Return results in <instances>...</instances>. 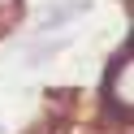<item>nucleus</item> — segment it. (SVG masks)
<instances>
[{"label":"nucleus","mask_w":134,"mask_h":134,"mask_svg":"<svg viewBox=\"0 0 134 134\" xmlns=\"http://www.w3.org/2000/svg\"><path fill=\"white\" fill-rule=\"evenodd\" d=\"M130 78H134V65H130V48H125V52L113 61V69H108V82H104L108 104H113V108H121V117H130V99H134Z\"/></svg>","instance_id":"obj_1"},{"label":"nucleus","mask_w":134,"mask_h":134,"mask_svg":"<svg viewBox=\"0 0 134 134\" xmlns=\"http://www.w3.org/2000/svg\"><path fill=\"white\" fill-rule=\"evenodd\" d=\"M18 13H22V0H0V26H9Z\"/></svg>","instance_id":"obj_3"},{"label":"nucleus","mask_w":134,"mask_h":134,"mask_svg":"<svg viewBox=\"0 0 134 134\" xmlns=\"http://www.w3.org/2000/svg\"><path fill=\"white\" fill-rule=\"evenodd\" d=\"M82 13H87V0H69V4H52V9H43V18H39V30L65 26V22L82 18Z\"/></svg>","instance_id":"obj_2"}]
</instances>
